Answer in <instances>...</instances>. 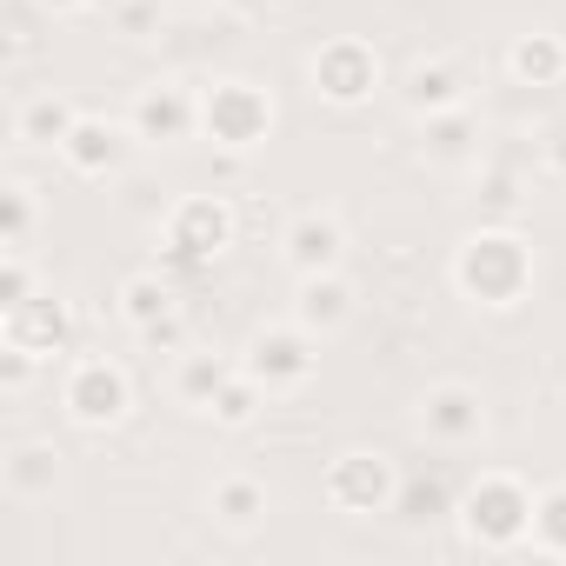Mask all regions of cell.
I'll return each mask as SVG.
<instances>
[{
	"instance_id": "cell-1",
	"label": "cell",
	"mask_w": 566,
	"mask_h": 566,
	"mask_svg": "<svg viewBox=\"0 0 566 566\" xmlns=\"http://www.w3.org/2000/svg\"><path fill=\"white\" fill-rule=\"evenodd\" d=\"M533 273H539L533 266V247L513 227H480L453 253V287L473 307H520L533 294Z\"/></svg>"
},
{
	"instance_id": "cell-2",
	"label": "cell",
	"mask_w": 566,
	"mask_h": 566,
	"mask_svg": "<svg viewBox=\"0 0 566 566\" xmlns=\"http://www.w3.org/2000/svg\"><path fill=\"white\" fill-rule=\"evenodd\" d=\"M453 520L467 533V546L480 553H526V533H533V486L506 467H486L460 500H453Z\"/></svg>"
},
{
	"instance_id": "cell-3",
	"label": "cell",
	"mask_w": 566,
	"mask_h": 566,
	"mask_svg": "<svg viewBox=\"0 0 566 566\" xmlns=\"http://www.w3.org/2000/svg\"><path fill=\"white\" fill-rule=\"evenodd\" d=\"M273 134V94L247 74H213L200 87V140L220 154H253Z\"/></svg>"
},
{
	"instance_id": "cell-4",
	"label": "cell",
	"mask_w": 566,
	"mask_h": 566,
	"mask_svg": "<svg viewBox=\"0 0 566 566\" xmlns=\"http://www.w3.org/2000/svg\"><path fill=\"white\" fill-rule=\"evenodd\" d=\"M61 413H67L74 427H87V433L120 427V420L134 413V380H127V367L107 360V354H74L67 374H61Z\"/></svg>"
},
{
	"instance_id": "cell-5",
	"label": "cell",
	"mask_w": 566,
	"mask_h": 566,
	"mask_svg": "<svg viewBox=\"0 0 566 566\" xmlns=\"http://www.w3.org/2000/svg\"><path fill=\"white\" fill-rule=\"evenodd\" d=\"M400 480H407V473H400L387 453H374V447H347V453L327 460L321 493H327L334 513H347V520H374V513H394Z\"/></svg>"
},
{
	"instance_id": "cell-6",
	"label": "cell",
	"mask_w": 566,
	"mask_h": 566,
	"mask_svg": "<svg viewBox=\"0 0 566 566\" xmlns=\"http://www.w3.org/2000/svg\"><path fill=\"white\" fill-rule=\"evenodd\" d=\"M240 367L266 387V400H287V394H301V387L314 380V367H321V340H314L301 321H280V327H260V334L247 340Z\"/></svg>"
},
{
	"instance_id": "cell-7",
	"label": "cell",
	"mask_w": 566,
	"mask_h": 566,
	"mask_svg": "<svg viewBox=\"0 0 566 566\" xmlns=\"http://www.w3.org/2000/svg\"><path fill=\"white\" fill-rule=\"evenodd\" d=\"M233 227L240 220H233V207L220 193H180L167 207V220H160V240H167V260L207 266V260H220L233 247Z\"/></svg>"
},
{
	"instance_id": "cell-8",
	"label": "cell",
	"mask_w": 566,
	"mask_h": 566,
	"mask_svg": "<svg viewBox=\"0 0 566 566\" xmlns=\"http://www.w3.org/2000/svg\"><path fill=\"white\" fill-rule=\"evenodd\" d=\"M140 147H180V140H200V87H180V81H147L134 87L127 114Z\"/></svg>"
},
{
	"instance_id": "cell-9",
	"label": "cell",
	"mask_w": 566,
	"mask_h": 566,
	"mask_svg": "<svg viewBox=\"0 0 566 566\" xmlns=\"http://www.w3.org/2000/svg\"><path fill=\"white\" fill-rule=\"evenodd\" d=\"M307 81H314V94H321L327 107H360V101H374V87H380V54H374L367 41H354V34H334V41L314 48Z\"/></svg>"
},
{
	"instance_id": "cell-10",
	"label": "cell",
	"mask_w": 566,
	"mask_h": 566,
	"mask_svg": "<svg viewBox=\"0 0 566 566\" xmlns=\"http://www.w3.org/2000/svg\"><path fill=\"white\" fill-rule=\"evenodd\" d=\"M413 427H420V440H433V447H480V440H486V400H480V387H467V380H440V387L420 394Z\"/></svg>"
},
{
	"instance_id": "cell-11",
	"label": "cell",
	"mask_w": 566,
	"mask_h": 566,
	"mask_svg": "<svg viewBox=\"0 0 566 566\" xmlns=\"http://www.w3.org/2000/svg\"><path fill=\"white\" fill-rule=\"evenodd\" d=\"M280 260L301 273H340L347 266V220L334 207H301L287 220V233H280Z\"/></svg>"
},
{
	"instance_id": "cell-12",
	"label": "cell",
	"mask_w": 566,
	"mask_h": 566,
	"mask_svg": "<svg viewBox=\"0 0 566 566\" xmlns=\"http://www.w3.org/2000/svg\"><path fill=\"white\" fill-rule=\"evenodd\" d=\"M140 140H134V127L127 120H107V114H81L74 120V134L61 140V167L67 174H81V180H114L120 167H127V154H134Z\"/></svg>"
},
{
	"instance_id": "cell-13",
	"label": "cell",
	"mask_w": 566,
	"mask_h": 566,
	"mask_svg": "<svg viewBox=\"0 0 566 566\" xmlns=\"http://www.w3.org/2000/svg\"><path fill=\"white\" fill-rule=\"evenodd\" d=\"M0 340H14V347H28V354H41V360H61V354L74 347V307L54 301V294H34L28 307L0 314Z\"/></svg>"
},
{
	"instance_id": "cell-14",
	"label": "cell",
	"mask_w": 566,
	"mask_h": 566,
	"mask_svg": "<svg viewBox=\"0 0 566 566\" xmlns=\"http://www.w3.org/2000/svg\"><path fill=\"white\" fill-rule=\"evenodd\" d=\"M400 101H407L413 120H427V114H447V107H473V81H467L460 61L433 54V61H413L400 74Z\"/></svg>"
},
{
	"instance_id": "cell-15",
	"label": "cell",
	"mask_w": 566,
	"mask_h": 566,
	"mask_svg": "<svg viewBox=\"0 0 566 566\" xmlns=\"http://www.w3.org/2000/svg\"><path fill=\"white\" fill-rule=\"evenodd\" d=\"M354 280L347 273H301L294 280V321L314 334V340H334L347 321H354Z\"/></svg>"
},
{
	"instance_id": "cell-16",
	"label": "cell",
	"mask_w": 566,
	"mask_h": 566,
	"mask_svg": "<svg viewBox=\"0 0 566 566\" xmlns=\"http://www.w3.org/2000/svg\"><path fill=\"white\" fill-rule=\"evenodd\" d=\"M420 160H427V167H440V174L480 167V114H473V107L427 114V120H420Z\"/></svg>"
},
{
	"instance_id": "cell-17",
	"label": "cell",
	"mask_w": 566,
	"mask_h": 566,
	"mask_svg": "<svg viewBox=\"0 0 566 566\" xmlns=\"http://www.w3.org/2000/svg\"><path fill=\"white\" fill-rule=\"evenodd\" d=\"M0 486H8V500H21V506L54 500V486H61V453H54V440H14L8 453H0Z\"/></svg>"
},
{
	"instance_id": "cell-18",
	"label": "cell",
	"mask_w": 566,
	"mask_h": 566,
	"mask_svg": "<svg viewBox=\"0 0 566 566\" xmlns=\"http://www.w3.org/2000/svg\"><path fill=\"white\" fill-rule=\"evenodd\" d=\"M207 513H213L220 533H253V526H266L273 493H266V480H253V473H220V480L207 486Z\"/></svg>"
},
{
	"instance_id": "cell-19",
	"label": "cell",
	"mask_w": 566,
	"mask_h": 566,
	"mask_svg": "<svg viewBox=\"0 0 566 566\" xmlns=\"http://www.w3.org/2000/svg\"><path fill=\"white\" fill-rule=\"evenodd\" d=\"M74 120H81V107H74L67 94H28V101L14 107V147H28V154H61V140L74 134Z\"/></svg>"
},
{
	"instance_id": "cell-20",
	"label": "cell",
	"mask_w": 566,
	"mask_h": 566,
	"mask_svg": "<svg viewBox=\"0 0 566 566\" xmlns=\"http://www.w3.org/2000/svg\"><path fill=\"white\" fill-rule=\"evenodd\" d=\"M114 307H120V321H127L134 334H147V327H160V321H174V314H180V294H174V280H167L160 266H140V273H127V280H120Z\"/></svg>"
},
{
	"instance_id": "cell-21",
	"label": "cell",
	"mask_w": 566,
	"mask_h": 566,
	"mask_svg": "<svg viewBox=\"0 0 566 566\" xmlns=\"http://www.w3.org/2000/svg\"><path fill=\"white\" fill-rule=\"evenodd\" d=\"M506 74H513L520 87H559V81H566V34H553V28L513 34V48H506Z\"/></svg>"
},
{
	"instance_id": "cell-22",
	"label": "cell",
	"mask_w": 566,
	"mask_h": 566,
	"mask_svg": "<svg viewBox=\"0 0 566 566\" xmlns=\"http://www.w3.org/2000/svg\"><path fill=\"white\" fill-rule=\"evenodd\" d=\"M34 227H41V187L28 174H8V187H0V253H28Z\"/></svg>"
},
{
	"instance_id": "cell-23",
	"label": "cell",
	"mask_w": 566,
	"mask_h": 566,
	"mask_svg": "<svg viewBox=\"0 0 566 566\" xmlns=\"http://www.w3.org/2000/svg\"><path fill=\"white\" fill-rule=\"evenodd\" d=\"M233 367H240V360H227V354H180V367H174V400H180L187 413H207L213 394L233 380Z\"/></svg>"
},
{
	"instance_id": "cell-24",
	"label": "cell",
	"mask_w": 566,
	"mask_h": 566,
	"mask_svg": "<svg viewBox=\"0 0 566 566\" xmlns=\"http://www.w3.org/2000/svg\"><path fill=\"white\" fill-rule=\"evenodd\" d=\"M526 553L566 559V480L533 486V533H526Z\"/></svg>"
},
{
	"instance_id": "cell-25",
	"label": "cell",
	"mask_w": 566,
	"mask_h": 566,
	"mask_svg": "<svg viewBox=\"0 0 566 566\" xmlns=\"http://www.w3.org/2000/svg\"><path fill=\"white\" fill-rule=\"evenodd\" d=\"M260 407H266V387L247 374V367H233V380L213 394V407H207V420L220 427V433H247L253 420H260Z\"/></svg>"
},
{
	"instance_id": "cell-26",
	"label": "cell",
	"mask_w": 566,
	"mask_h": 566,
	"mask_svg": "<svg viewBox=\"0 0 566 566\" xmlns=\"http://www.w3.org/2000/svg\"><path fill=\"white\" fill-rule=\"evenodd\" d=\"M107 21H114V34H120V41H154V34H160V21H167V8H160V0H114Z\"/></svg>"
},
{
	"instance_id": "cell-27",
	"label": "cell",
	"mask_w": 566,
	"mask_h": 566,
	"mask_svg": "<svg viewBox=\"0 0 566 566\" xmlns=\"http://www.w3.org/2000/svg\"><path fill=\"white\" fill-rule=\"evenodd\" d=\"M34 301V260L28 253H0V314H14Z\"/></svg>"
},
{
	"instance_id": "cell-28",
	"label": "cell",
	"mask_w": 566,
	"mask_h": 566,
	"mask_svg": "<svg viewBox=\"0 0 566 566\" xmlns=\"http://www.w3.org/2000/svg\"><path fill=\"white\" fill-rule=\"evenodd\" d=\"M41 367H48L41 354H28V347H14V340H0V394H8V400H21V394L34 387Z\"/></svg>"
},
{
	"instance_id": "cell-29",
	"label": "cell",
	"mask_w": 566,
	"mask_h": 566,
	"mask_svg": "<svg viewBox=\"0 0 566 566\" xmlns=\"http://www.w3.org/2000/svg\"><path fill=\"white\" fill-rule=\"evenodd\" d=\"M140 340H147V347H180V314H174V321H160V327H147Z\"/></svg>"
},
{
	"instance_id": "cell-30",
	"label": "cell",
	"mask_w": 566,
	"mask_h": 566,
	"mask_svg": "<svg viewBox=\"0 0 566 566\" xmlns=\"http://www.w3.org/2000/svg\"><path fill=\"white\" fill-rule=\"evenodd\" d=\"M34 8H41V14H61V21H67V14H87L94 0H34Z\"/></svg>"
},
{
	"instance_id": "cell-31",
	"label": "cell",
	"mask_w": 566,
	"mask_h": 566,
	"mask_svg": "<svg viewBox=\"0 0 566 566\" xmlns=\"http://www.w3.org/2000/svg\"><path fill=\"white\" fill-rule=\"evenodd\" d=\"M546 167L566 180V134H553V140H546Z\"/></svg>"
}]
</instances>
